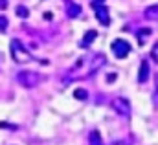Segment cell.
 Returning a JSON list of instances; mask_svg holds the SVG:
<instances>
[{"label":"cell","mask_w":158,"mask_h":145,"mask_svg":"<svg viewBox=\"0 0 158 145\" xmlns=\"http://www.w3.org/2000/svg\"><path fill=\"white\" fill-rule=\"evenodd\" d=\"M105 64H107V57H105L103 53L85 55V57H81L77 63L66 72V75H64V85H70V83H76V81L88 79L90 75H94L98 70H101Z\"/></svg>","instance_id":"6da1fadb"},{"label":"cell","mask_w":158,"mask_h":145,"mask_svg":"<svg viewBox=\"0 0 158 145\" xmlns=\"http://www.w3.org/2000/svg\"><path fill=\"white\" fill-rule=\"evenodd\" d=\"M9 52H11V57H13V61L17 63V64H28V63H31V52L24 46V42L22 40H19V39H11V42H9Z\"/></svg>","instance_id":"7a4b0ae2"},{"label":"cell","mask_w":158,"mask_h":145,"mask_svg":"<svg viewBox=\"0 0 158 145\" xmlns=\"http://www.w3.org/2000/svg\"><path fill=\"white\" fill-rule=\"evenodd\" d=\"M17 81L24 88H35L42 81V75L39 72H33V70H22V72L17 73Z\"/></svg>","instance_id":"3957f363"},{"label":"cell","mask_w":158,"mask_h":145,"mask_svg":"<svg viewBox=\"0 0 158 145\" xmlns=\"http://www.w3.org/2000/svg\"><path fill=\"white\" fill-rule=\"evenodd\" d=\"M94 13H96V19L101 26H109L110 24V15H109V9L105 6V0H92L90 2Z\"/></svg>","instance_id":"277c9868"},{"label":"cell","mask_w":158,"mask_h":145,"mask_svg":"<svg viewBox=\"0 0 158 145\" xmlns=\"http://www.w3.org/2000/svg\"><path fill=\"white\" fill-rule=\"evenodd\" d=\"M110 107H112V110L118 114V116H121V118H131V112H132V109H131V103H129V99L127 97H112L110 99Z\"/></svg>","instance_id":"5b68a950"},{"label":"cell","mask_w":158,"mask_h":145,"mask_svg":"<svg viewBox=\"0 0 158 145\" xmlns=\"http://www.w3.org/2000/svg\"><path fill=\"white\" fill-rule=\"evenodd\" d=\"M110 50H112L114 57L125 59V57H129V53H131L132 48H131V42H127L125 39H114L112 44H110Z\"/></svg>","instance_id":"8992f818"},{"label":"cell","mask_w":158,"mask_h":145,"mask_svg":"<svg viewBox=\"0 0 158 145\" xmlns=\"http://www.w3.org/2000/svg\"><path fill=\"white\" fill-rule=\"evenodd\" d=\"M149 75H151V68H149V63L143 59L142 61V64H140V72H138V83L140 85H143V83H147L149 81Z\"/></svg>","instance_id":"52a82bcc"},{"label":"cell","mask_w":158,"mask_h":145,"mask_svg":"<svg viewBox=\"0 0 158 145\" xmlns=\"http://www.w3.org/2000/svg\"><path fill=\"white\" fill-rule=\"evenodd\" d=\"M98 39V31L96 30H88L85 35H83V39H81V42H79V48H83V50H86L94 40Z\"/></svg>","instance_id":"ba28073f"},{"label":"cell","mask_w":158,"mask_h":145,"mask_svg":"<svg viewBox=\"0 0 158 145\" xmlns=\"http://www.w3.org/2000/svg\"><path fill=\"white\" fill-rule=\"evenodd\" d=\"M143 17H145L147 20L158 22V4H155V6H149V7H145V11H143Z\"/></svg>","instance_id":"9c48e42d"},{"label":"cell","mask_w":158,"mask_h":145,"mask_svg":"<svg viewBox=\"0 0 158 145\" xmlns=\"http://www.w3.org/2000/svg\"><path fill=\"white\" fill-rule=\"evenodd\" d=\"M66 6H68V7H66V13H68L70 19H76L79 13H81V6H79V4H74L72 0H66Z\"/></svg>","instance_id":"30bf717a"},{"label":"cell","mask_w":158,"mask_h":145,"mask_svg":"<svg viewBox=\"0 0 158 145\" xmlns=\"http://www.w3.org/2000/svg\"><path fill=\"white\" fill-rule=\"evenodd\" d=\"M88 140H90V145H103V142H101V134H99L98 130H92L90 136H88Z\"/></svg>","instance_id":"8fae6325"},{"label":"cell","mask_w":158,"mask_h":145,"mask_svg":"<svg viewBox=\"0 0 158 145\" xmlns=\"http://www.w3.org/2000/svg\"><path fill=\"white\" fill-rule=\"evenodd\" d=\"M74 97L79 99V101H86V99H88V92H86L85 88H76V90H74Z\"/></svg>","instance_id":"7c38bea8"},{"label":"cell","mask_w":158,"mask_h":145,"mask_svg":"<svg viewBox=\"0 0 158 145\" xmlns=\"http://www.w3.org/2000/svg\"><path fill=\"white\" fill-rule=\"evenodd\" d=\"M147 35H151V30H149V28H143V30H138V31H136V37H138V42H140V44L145 42V37Z\"/></svg>","instance_id":"4fadbf2b"},{"label":"cell","mask_w":158,"mask_h":145,"mask_svg":"<svg viewBox=\"0 0 158 145\" xmlns=\"http://www.w3.org/2000/svg\"><path fill=\"white\" fill-rule=\"evenodd\" d=\"M17 17H20V19H28L30 17V11H28V7L26 6H17Z\"/></svg>","instance_id":"5bb4252c"},{"label":"cell","mask_w":158,"mask_h":145,"mask_svg":"<svg viewBox=\"0 0 158 145\" xmlns=\"http://www.w3.org/2000/svg\"><path fill=\"white\" fill-rule=\"evenodd\" d=\"M7 24H9V20L6 19V15H0V31H6Z\"/></svg>","instance_id":"9a60e30c"},{"label":"cell","mask_w":158,"mask_h":145,"mask_svg":"<svg viewBox=\"0 0 158 145\" xmlns=\"http://www.w3.org/2000/svg\"><path fill=\"white\" fill-rule=\"evenodd\" d=\"M151 57H153V61L158 64V42L153 46V48H151Z\"/></svg>","instance_id":"2e32d148"},{"label":"cell","mask_w":158,"mask_h":145,"mask_svg":"<svg viewBox=\"0 0 158 145\" xmlns=\"http://www.w3.org/2000/svg\"><path fill=\"white\" fill-rule=\"evenodd\" d=\"M109 145H129V142L127 140H118V142H112V143H109Z\"/></svg>","instance_id":"e0dca14e"},{"label":"cell","mask_w":158,"mask_h":145,"mask_svg":"<svg viewBox=\"0 0 158 145\" xmlns=\"http://www.w3.org/2000/svg\"><path fill=\"white\" fill-rule=\"evenodd\" d=\"M7 0H0V9H7Z\"/></svg>","instance_id":"ac0fdd59"},{"label":"cell","mask_w":158,"mask_h":145,"mask_svg":"<svg viewBox=\"0 0 158 145\" xmlns=\"http://www.w3.org/2000/svg\"><path fill=\"white\" fill-rule=\"evenodd\" d=\"M155 97H156V101H158V85H156V92H155Z\"/></svg>","instance_id":"d6986e66"}]
</instances>
